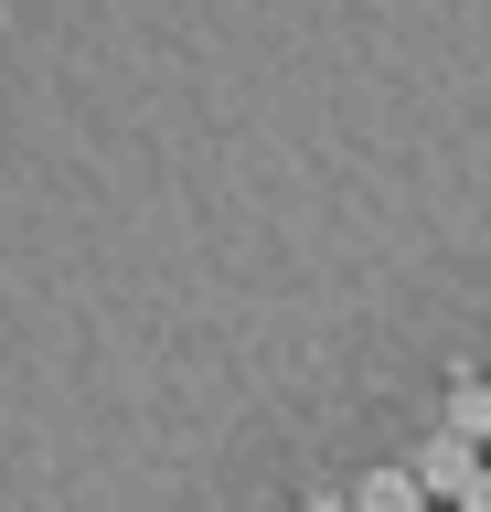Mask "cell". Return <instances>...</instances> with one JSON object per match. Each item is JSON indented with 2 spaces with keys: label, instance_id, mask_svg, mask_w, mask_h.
<instances>
[{
  "label": "cell",
  "instance_id": "3",
  "mask_svg": "<svg viewBox=\"0 0 491 512\" xmlns=\"http://www.w3.org/2000/svg\"><path fill=\"white\" fill-rule=\"evenodd\" d=\"M449 427L491 448V384H481V374H459V384H449Z\"/></svg>",
  "mask_w": 491,
  "mask_h": 512
},
{
  "label": "cell",
  "instance_id": "4",
  "mask_svg": "<svg viewBox=\"0 0 491 512\" xmlns=\"http://www.w3.org/2000/svg\"><path fill=\"white\" fill-rule=\"evenodd\" d=\"M449 512H491V470H481V480H470V491H459V502H449Z\"/></svg>",
  "mask_w": 491,
  "mask_h": 512
},
{
  "label": "cell",
  "instance_id": "5",
  "mask_svg": "<svg viewBox=\"0 0 491 512\" xmlns=\"http://www.w3.org/2000/svg\"><path fill=\"white\" fill-rule=\"evenodd\" d=\"M299 512H353V491H310V502H299Z\"/></svg>",
  "mask_w": 491,
  "mask_h": 512
},
{
  "label": "cell",
  "instance_id": "2",
  "mask_svg": "<svg viewBox=\"0 0 491 512\" xmlns=\"http://www.w3.org/2000/svg\"><path fill=\"white\" fill-rule=\"evenodd\" d=\"M353 512H438V502L417 491V470H406V459H385V470L353 480Z\"/></svg>",
  "mask_w": 491,
  "mask_h": 512
},
{
  "label": "cell",
  "instance_id": "1",
  "mask_svg": "<svg viewBox=\"0 0 491 512\" xmlns=\"http://www.w3.org/2000/svg\"><path fill=\"white\" fill-rule=\"evenodd\" d=\"M406 470H417V491H427V502H459V491L491 470V448H481V438H459V427H438V438H427Z\"/></svg>",
  "mask_w": 491,
  "mask_h": 512
}]
</instances>
